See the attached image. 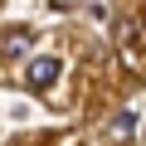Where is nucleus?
Masks as SVG:
<instances>
[{"instance_id":"obj_1","label":"nucleus","mask_w":146,"mask_h":146,"mask_svg":"<svg viewBox=\"0 0 146 146\" xmlns=\"http://www.w3.org/2000/svg\"><path fill=\"white\" fill-rule=\"evenodd\" d=\"M58 73H63V63L49 58V54H39V58H29V68H25V83H29V88H54Z\"/></svg>"},{"instance_id":"obj_2","label":"nucleus","mask_w":146,"mask_h":146,"mask_svg":"<svg viewBox=\"0 0 146 146\" xmlns=\"http://www.w3.org/2000/svg\"><path fill=\"white\" fill-rule=\"evenodd\" d=\"M29 44H34V34H29L25 25H15V29H5V39H0V54H10V58H25V54H29Z\"/></svg>"},{"instance_id":"obj_3","label":"nucleus","mask_w":146,"mask_h":146,"mask_svg":"<svg viewBox=\"0 0 146 146\" xmlns=\"http://www.w3.org/2000/svg\"><path fill=\"white\" fill-rule=\"evenodd\" d=\"M107 131H112V141H131V131H136V112H117Z\"/></svg>"},{"instance_id":"obj_4","label":"nucleus","mask_w":146,"mask_h":146,"mask_svg":"<svg viewBox=\"0 0 146 146\" xmlns=\"http://www.w3.org/2000/svg\"><path fill=\"white\" fill-rule=\"evenodd\" d=\"M63 5H68V0H63Z\"/></svg>"},{"instance_id":"obj_5","label":"nucleus","mask_w":146,"mask_h":146,"mask_svg":"<svg viewBox=\"0 0 146 146\" xmlns=\"http://www.w3.org/2000/svg\"><path fill=\"white\" fill-rule=\"evenodd\" d=\"M141 25H146V20H141Z\"/></svg>"}]
</instances>
